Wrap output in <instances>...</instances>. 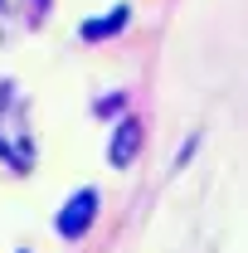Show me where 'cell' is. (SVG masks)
I'll list each match as a JSON object with an SVG mask.
<instances>
[{"label":"cell","instance_id":"3957f363","mask_svg":"<svg viewBox=\"0 0 248 253\" xmlns=\"http://www.w3.org/2000/svg\"><path fill=\"white\" fill-rule=\"evenodd\" d=\"M126 20H131V10H126V5H112L102 20H88V25H83V39H107V34L126 30Z\"/></svg>","mask_w":248,"mask_h":253},{"label":"cell","instance_id":"7a4b0ae2","mask_svg":"<svg viewBox=\"0 0 248 253\" xmlns=\"http://www.w3.org/2000/svg\"><path fill=\"white\" fill-rule=\"evenodd\" d=\"M136 146H141V126H136V122H122L117 131H112V146H107V161H112V166H131Z\"/></svg>","mask_w":248,"mask_h":253},{"label":"cell","instance_id":"6da1fadb","mask_svg":"<svg viewBox=\"0 0 248 253\" xmlns=\"http://www.w3.org/2000/svg\"><path fill=\"white\" fill-rule=\"evenodd\" d=\"M93 214H97V190H78L59 214V234L63 239H83L88 224H93Z\"/></svg>","mask_w":248,"mask_h":253}]
</instances>
